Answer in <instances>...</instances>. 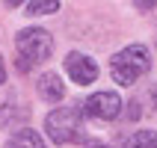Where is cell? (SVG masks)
I'll return each mask as SVG.
<instances>
[{
    "mask_svg": "<svg viewBox=\"0 0 157 148\" xmlns=\"http://www.w3.org/2000/svg\"><path fill=\"white\" fill-rule=\"evenodd\" d=\"M65 71H68V77L77 83V86H89V83H95L98 80V65L92 56L86 53H68L65 56Z\"/></svg>",
    "mask_w": 157,
    "mask_h": 148,
    "instance_id": "5b68a950",
    "label": "cell"
},
{
    "mask_svg": "<svg viewBox=\"0 0 157 148\" xmlns=\"http://www.w3.org/2000/svg\"><path fill=\"white\" fill-rule=\"evenodd\" d=\"M6 148H48V145L36 131H18L15 136H9Z\"/></svg>",
    "mask_w": 157,
    "mask_h": 148,
    "instance_id": "52a82bcc",
    "label": "cell"
},
{
    "mask_svg": "<svg viewBox=\"0 0 157 148\" xmlns=\"http://www.w3.org/2000/svg\"><path fill=\"white\" fill-rule=\"evenodd\" d=\"M44 131L56 145H68V142L83 139V110L80 104L74 107H59L44 119Z\"/></svg>",
    "mask_w": 157,
    "mask_h": 148,
    "instance_id": "3957f363",
    "label": "cell"
},
{
    "mask_svg": "<svg viewBox=\"0 0 157 148\" xmlns=\"http://www.w3.org/2000/svg\"><path fill=\"white\" fill-rule=\"evenodd\" d=\"M151 68V53L145 44H128L110 59V74L119 86H133Z\"/></svg>",
    "mask_w": 157,
    "mask_h": 148,
    "instance_id": "7a4b0ae2",
    "label": "cell"
},
{
    "mask_svg": "<svg viewBox=\"0 0 157 148\" xmlns=\"http://www.w3.org/2000/svg\"><path fill=\"white\" fill-rule=\"evenodd\" d=\"M133 6L140 12H151V9H157V0H133Z\"/></svg>",
    "mask_w": 157,
    "mask_h": 148,
    "instance_id": "30bf717a",
    "label": "cell"
},
{
    "mask_svg": "<svg viewBox=\"0 0 157 148\" xmlns=\"http://www.w3.org/2000/svg\"><path fill=\"white\" fill-rule=\"evenodd\" d=\"M59 12V0H30L27 3V15H53Z\"/></svg>",
    "mask_w": 157,
    "mask_h": 148,
    "instance_id": "9c48e42d",
    "label": "cell"
},
{
    "mask_svg": "<svg viewBox=\"0 0 157 148\" xmlns=\"http://www.w3.org/2000/svg\"><path fill=\"white\" fill-rule=\"evenodd\" d=\"M151 104H154V110H157V83H154V89H151Z\"/></svg>",
    "mask_w": 157,
    "mask_h": 148,
    "instance_id": "4fadbf2b",
    "label": "cell"
},
{
    "mask_svg": "<svg viewBox=\"0 0 157 148\" xmlns=\"http://www.w3.org/2000/svg\"><path fill=\"white\" fill-rule=\"evenodd\" d=\"M15 53H18V71H30L33 65L51 59L53 36L42 27H24L15 36Z\"/></svg>",
    "mask_w": 157,
    "mask_h": 148,
    "instance_id": "6da1fadb",
    "label": "cell"
},
{
    "mask_svg": "<svg viewBox=\"0 0 157 148\" xmlns=\"http://www.w3.org/2000/svg\"><path fill=\"white\" fill-rule=\"evenodd\" d=\"M6 83V65H3V59H0V86Z\"/></svg>",
    "mask_w": 157,
    "mask_h": 148,
    "instance_id": "8fae6325",
    "label": "cell"
},
{
    "mask_svg": "<svg viewBox=\"0 0 157 148\" xmlns=\"http://www.w3.org/2000/svg\"><path fill=\"white\" fill-rule=\"evenodd\" d=\"M3 3H6L9 9H15V6H21V3H24V0H3Z\"/></svg>",
    "mask_w": 157,
    "mask_h": 148,
    "instance_id": "7c38bea8",
    "label": "cell"
},
{
    "mask_svg": "<svg viewBox=\"0 0 157 148\" xmlns=\"http://www.w3.org/2000/svg\"><path fill=\"white\" fill-rule=\"evenodd\" d=\"M83 116L89 119H98V122H113L116 116L122 113V98L116 95V92H95V95H89L83 104H80Z\"/></svg>",
    "mask_w": 157,
    "mask_h": 148,
    "instance_id": "277c9868",
    "label": "cell"
},
{
    "mask_svg": "<svg viewBox=\"0 0 157 148\" xmlns=\"http://www.w3.org/2000/svg\"><path fill=\"white\" fill-rule=\"evenodd\" d=\"M124 148H157V131H133L124 139Z\"/></svg>",
    "mask_w": 157,
    "mask_h": 148,
    "instance_id": "ba28073f",
    "label": "cell"
},
{
    "mask_svg": "<svg viewBox=\"0 0 157 148\" xmlns=\"http://www.w3.org/2000/svg\"><path fill=\"white\" fill-rule=\"evenodd\" d=\"M89 148H110V145H89Z\"/></svg>",
    "mask_w": 157,
    "mask_h": 148,
    "instance_id": "5bb4252c",
    "label": "cell"
},
{
    "mask_svg": "<svg viewBox=\"0 0 157 148\" xmlns=\"http://www.w3.org/2000/svg\"><path fill=\"white\" fill-rule=\"evenodd\" d=\"M36 92H39V98L48 101V104H59L62 98H65V83H62V77L56 71H44V74H39V80H36Z\"/></svg>",
    "mask_w": 157,
    "mask_h": 148,
    "instance_id": "8992f818",
    "label": "cell"
}]
</instances>
